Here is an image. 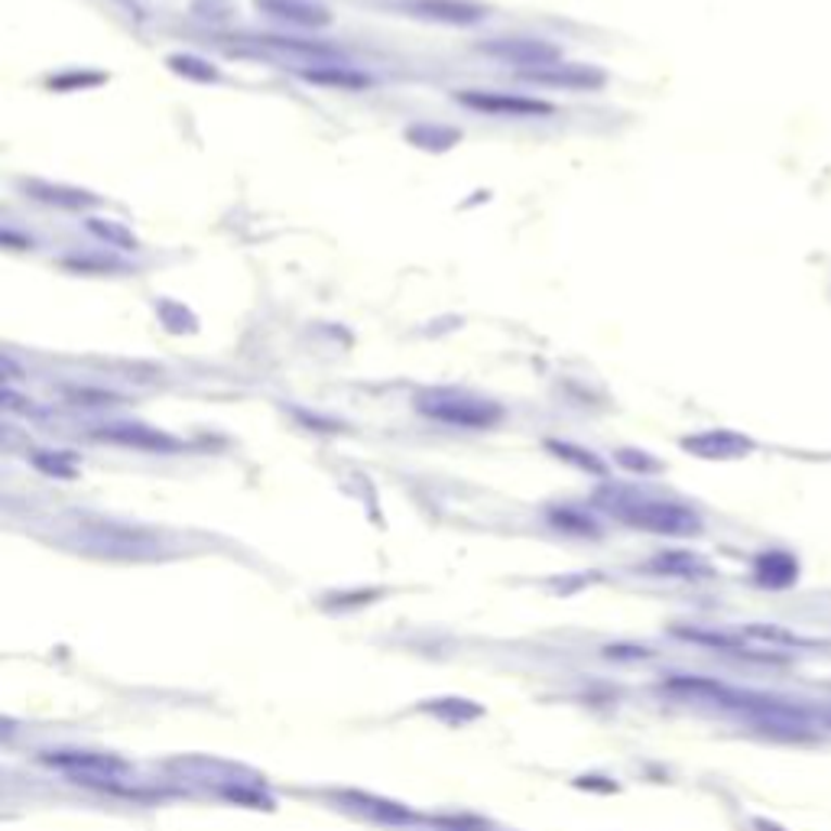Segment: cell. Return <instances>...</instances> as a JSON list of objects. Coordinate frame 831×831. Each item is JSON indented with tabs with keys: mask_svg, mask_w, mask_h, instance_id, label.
Listing matches in <instances>:
<instances>
[{
	"mask_svg": "<svg viewBox=\"0 0 831 831\" xmlns=\"http://www.w3.org/2000/svg\"><path fill=\"white\" fill-rule=\"evenodd\" d=\"M744 637H751V640H764V643H783V647H796V643H803L796 634H790V630H780V627H764V624H754V627H747L744 630Z\"/></svg>",
	"mask_w": 831,
	"mask_h": 831,
	"instance_id": "cell-20",
	"label": "cell"
},
{
	"mask_svg": "<svg viewBox=\"0 0 831 831\" xmlns=\"http://www.w3.org/2000/svg\"><path fill=\"white\" fill-rule=\"evenodd\" d=\"M98 438L104 442H114V445H130V448H146V451H172L179 442L159 429H150V425H140V422H114V425H101L94 432Z\"/></svg>",
	"mask_w": 831,
	"mask_h": 831,
	"instance_id": "cell-9",
	"label": "cell"
},
{
	"mask_svg": "<svg viewBox=\"0 0 831 831\" xmlns=\"http://www.w3.org/2000/svg\"><path fill=\"white\" fill-rule=\"evenodd\" d=\"M42 760L81 783H117L130 774V764L117 754H98V751H55L42 754Z\"/></svg>",
	"mask_w": 831,
	"mask_h": 831,
	"instance_id": "cell-3",
	"label": "cell"
},
{
	"mask_svg": "<svg viewBox=\"0 0 831 831\" xmlns=\"http://www.w3.org/2000/svg\"><path fill=\"white\" fill-rule=\"evenodd\" d=\"M679 637H686V640H695V643H705V647H718V650H731V653H738L741 647H738V640H731V637H725V634H708V630H676Z\"/></svg>",
	"mask_w": 831,
	"mask_h": 831,
	"instance_id": "cell-21",
	"label": "cell"
},
{
	"mask_svg": "<svg viewBox=\"0 0 831 831\" xmlns=\"http://www.w3.org/2000/svg\"><path fill=\"white\" fill-rule=\"evenodd\" d=\"M682 448L705 461H734V458H747L754 451V442L734 429H708L699 435H686Z\"/></svg>",
	"mask_w": 831,
	"mask_h": 831,
	"instance_id": "cell-7",
	"label": "cell"
},
{
	"mask_svg": "<svg viewBox=\"0 0 831 831\" xmlns=\"http://www.w3.org/2000/svg\"><path fill=\"white\" fill-rule=\"evenodd\" d=\"M669 692H679V695H692V699H731V692L712 679H695V676H686V679H669L666 682Z\"/></svg>",
	"mask_w": 831,
	"mask_h": 831,
	"instance_id": "cell-17",
	"label": "cell"
},
{
	"mask_svg": "<svg viewBox=\"0 0 831 831\" xmlns=\"http://www.w3.org/2000/svg\"><path fill=\"white\" fill-rule=\"evenodd\" d=\"M653 572L679 575V578H702V575H712V565L695 552H663V555H656Z\"/></svg>",
	"mask_w": 831,
	"mask_h": 831,
	"instance_id": "cell-14",
	"label": "cell"
},
{
	"mask_svg": "<svg viewBox=\"0 0 831 831\" xmlns=\"http://www.w3.org/2000/svg\"><path fill=\"white\" fill-rule=\"evenodd\" d=\"M481 49H484L487 55L500 59V62L520 65V72H526V68H542V65L559 62V46L549 42V39H533V36H503V39L484 42Z\"/></svg>",
	"mask_w": 831,
	"mask_h": 831,
	"instance_id": "cell-4",
	"label": "cell"
},
{
	"mask_svg": "<svg viewBox=\"0 0 831 831\" xmlns=\"http://www.w3.org/2000/svg\"><path fill=\"white\" fill-rule=\"evenodd\" d=\"M166 65H169L176 75L192 78V81H218V68H215L208 59H199V55H189V52H182V55H169V59H166Z\"/></svg>",
	"mask_w": 831,
	"mask_h": 831,
	"instance_id": "cell-16",
	"label": "cell"
},
{
	"mask_svg": "<svg viewBox=\"0 0 831 831\" xmlns=\"http://www.w3.org/2000/svg\"><path fill=\"white\" fill-rule=\"evenodd\" d=\"M617 461L630 471H660V461L650 458L647 451H637V448H621L617 451Z\"/></svg>",
	"mask_w": 831,
	"mask_h": 831,
	"instance_id": "cell-22",
	"label": "cell"
},
{
	"mask_svg": "<svg viewBox=\"0 0 831 831\" xmlns=\"http://www.w3.org/2000/svg\"><path fill=\"white\" fill-rule=\"evenodd\" d=\"M88 231L98 234L101 241H107L111 247H120V251H137V238L117 225V221H107V218H88Z\"/></svg>",
	"mask_w": 831,
	"mask_h": 831,
	"instance_id": "cell-18",
	"label": "cell"
},
{
	"mask_svg": "<svg viewBox=\"0 0 831 831\" xmlns=\"http://www.w3.org/2000/svg\"><path fill=\"white\" fill-rule=\"evenodd\" d=\"M604 507L614 510L624 523L637 529H650L660 536H699L702 516L676 500L660 497H640L637 490H621L617 497H604Z\"/></svg>",
	"mask_w": 831,
	"mask_h": 831,
	"instance_id": "cell-1",
	"label": "cell"
},
{
	"mask_svg": "<svg viewBox=\"0 0 831 831\" xmlns=\"http://www.w3.org/2000/svg\"><path fill=\"white\" fill-rule=\"evenodd\" d=\"M410 140L419 143V146H425V127H419V130H410ZM451 140H458V133H432V146L438 150H445V146H451Z\"/></svg>",
	"mask_w": 831,
	"mask_h": 831,
	"instance_id": "cell-25",
	"label": "cell"
},
{
	"mask_svg": "<svg viewBox=\"0 0 831 831\" xmlns=\"http://www.w3.org/2000/svg\"><path fill=\"white\" fill-rule=\"evenodd\" d=\"M303 78L312 81V85H325V88H342V91H365L371 88V78L351 65H342V62H329V65H312V68H303Z\"/></svg>",
	"mask_w": 831,
	"mask_h": 831,
	"instance_id": "cell-12",
	"label": "cell"
},
{
	"mask_svg": "<svg viewBox=\"0 0 831 831\" xmlns=\"http://www.w3.org/2000/svg\"><path fill=\"white\" fill-rule=\"evenodd\" d=\"M404 10L410 16L429 20V23H445V26H471L484 20V7L471 0H404Z\"/></svg>",
	"mask_w": 831,
	"mask_h": 831,
	"instance_id": "cell-8",
	"label": "cell"
},
{
	"mask_svg": "<svg viewBox=\"0 0 831 831\" xmlns=\"http://www.w3.org/2000/svg\"><path fill=\"white\" fill-rule=\"evenodd\" d=\"M520 81L546 85V88H565V91H598L604 85V72L591 65H568V62H552L542 68H526L516 72Z\"/></svg>",
	"mask_w": 831,
	"mask_h": 831,
	"instance_id": "cell-6",
	"label": "cell"
},
{
	"mask_svg": "<svg viewBox=\"0 0 831 831\" xmlns=\"http://www.w3.org/2000/svg\"><path fill=\"white\" fill-rule=\"evenodd\" d=\"M257 7L277 20H286V23H296V26H329L332 23V13L329 7L322 3H312V0H257Z\"/></svg>",
	"mask_w": 831,
	"mask_h": 831,
	"instance_id": "cell-10",
	"label": "cell"
},
{
	"mask_svg": "<svg viewBox=\"0 0 831 831\" xmlns=\"http://www.w3.org/2000/svg\"><path fill=\"white\" fill-rule=\"evenodd\" d=\"M754 572H757V581L767 588H790L800 575V565L790 552H764Z\"/></svg>",
	"mask_w": 831,
	"mask_h": 831,
	"instance_id": "cell-13",
	"label": "cell"
},
{
	"mask_svg": "<svg viewBox=\"0 0 831 831\" xmlns=\"http://www.w3.org/2000/svg\"><path fill=\"white\" fill-rule=\"evenodd\" d=\"M549 448L552 451H559L565 461H575L581 471H591V474H604L608 468H604V461L598 458V455H591V451H585V448H578V445H565V442H549Z\"/></svg>",
	"mask_w": 831,
	"mask_h": 831,
	"instance_id": "cell-19",
	"label": "cell"
},
{
	"mask_svg": "<svg viewBox=\"0 0 831 831\" xmlns=\"http://www.w3.org/2000/svg\"><path fill=\"white\" fill-rule=\"evenodd\" d=\"M416 410L435 422L458 425V429H490L503 416L497 404L471 397L464 391H425L416 397Z\"/></svg>",
	"mask_w": 831,
	"mask_h": 831,
	"instance_id": "cell-2",
	"label": "cell"
},
{
	"mask_svg": "<svg viewBox=\"0 0 831 831\" xmlns=\"http://www.w3.org/2000/svg\"><path fill=\"white\" fill-rule=\"evenodd\" d=\"M23 189H26L36 202L55 205V208H68V212L98 205V195L88 192V189H78V186H62V182H26Z\"/></svg>",
	"mask_w": 831,
	"mask_h": 831,
	"instance_id": "cell-11",
	"label": "cell"
},
{
	"mask_svg": "<svg viewBox=\"0 0 831 831\" xmlns=\"http://www.w3.org/2000/svg\"><path fill=\"white\" fill-rule=\"evenodd\" d=\"M36 468H42L46 474H59V477H72L75 474V464L65 458V455H36Z\"/></svg>",
	"mask_w": 831,
	"mask_h": 831,
	"instance_id": "cell-23",
	"label": "cell"
},
{
	"mask_svg": "<svg viewBox=\"0 0 831 831\" xmlns=\"http://www.w3.org/2000/svg\"><path fill=\"white\" fill-rule=\"evenodd\" d=\"M458 101L468 104L471 111L494 114V117H546L555 111L549 101L507 94V91H458Z\"/></svg>",
	"mask_w": 831,
	"mask_h": 831,
	"instance_id": "cell-5",
	"label": "cell"
},
{
	"mask_svg": "<svg viewBox=\"0 0 831 831\" xmlns=\"http://www.w3.org/2000/svg\"><path fill=\"white\" fill-rule=\"evenodd\" d=\"M345 803H351L355 809L374 816V819H384V822H407L410 813L397 803H387V800H374V796H361V793H345Z\"/></svg>",
	"mask_w": 831,
	"mask_h": 831,
	"instance_id": "cell-15",
	"label": "cell"
},
{
	"mask_svg": "<svg viewBox=\"0 0 831 831\" xmlns=\"http://www.w3.org/2000/svg\"><path fill=\"white\" fill-rule=\"evenodd\" d=\"M552 523H555V526H565V529H578V533H595V526H591L581 513H568V510H555V513H552Z\"/></svg>",
	"mask_w": 831,
	"mask_h": 831,
	"instance_id": "cell-24",
	"label": "cell"
}]
</instances>
